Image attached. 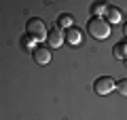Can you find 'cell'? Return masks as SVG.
I'll list each match as a JSON object with an SVG mask.
<instances>
[{
    "mask_svg": "<svg viewBox=\"0 0 127 120\" xmlns=\"http://www.w3.org/2000/svg\"><path fill=\"white\" fill-rule=\"evenodd\" d=\"M87 32L95 40H106L110 36V23L104 17H91L89 23H87Z\"/></svg>",
    "mask_w": 127,
    "mask_h": 120,
    "instance_id": "6da1fadb",
    "label": "cell"
},
{
    "mask_svg": "<svg viewBox=\"0 0 127 120\" xmlns=\"http://www.w3.org/2000/svg\"><path fill=\"white\" fill-rule=\"evenodd\" d=\"M26 30H28V36H32V38H34V40H38V42H40L42 38H47V36H49L45 21H42V19H38V17H32V19H28V23H26Z\"/></svg>",
    "mask_w": 127,
    "mask_h": 120,
    "instance_id": "7a4b0ae2",
    "label": "cell"
},
{
    "mask_svg": "<svg viewBox=\"0 0 127 120\" xmlns=\"http://www.w3.org/2000/svg\"><path fill=\"white\" fill-rule=\"evenodd\" d=\"M112 89H117V84H114V80L110 78V76H100V78L93 82V91L97 95H108Z\"/></svg>",
    "mask_w": 127,
    "mask_h": 120,
    "instance_id": "3957f363",
    "label": "cell"
},
{
    "mask_svg": "<svg viewBox=\"0 0 127 120\" xmlns=\"http://www.w3.org/2000/svg\"><path fill=\"white\" fill-rule=\"evenodd\" d=\"M32 57H34V61H36L38 65H47V63L51 61V51L47 49V46H36V49L32 51Z\"/></svg>",
    "mask_w": 127,
    "mask_h": 120,
    "instance_id": "277c9868",
    "label": "cell"
},
{
    "mask_svg": "<svg viewBox=\"0 0 127 120\" xmlns=\"http://www.w3.org/2000/svg\"><path fill=\"white\" fill-rule=\"evenodd\" d=\"M66 40V36H64L62 27H53V30H49V36H47V42H49V46H62V42Z\"/></svg>",
    "mask_w": 127,
    "mask_h": 120,
    "instance_id": "5b68a950",
    "label": "cell"
},
{
    "mask_svg": "<svg viewBox=\"0 0 127 120\" xmlns=\"http://www.w3.org/2000/svg\"><path fill=\"white\" fill-rule=\"evenodd\" d=\"M66 40H68V44L78 46V44L83 42V34H81V30H76V27H70V30H66Z\"/></svg>",
    "mask_w": 127,
    "mask_h": 120,
    "instance_id": "8992f818",
    "label": "cell"
},
{
    "mask_svg": "<svg viewBox=\"0 0 127 120\" xmlns=\"http://www.w3.org/2000/svg\"><path fill=\"white\" fill-rule=\"evenodd\" d=\"M112 55H114L117 59H127V40H121V42L114 44Z\"/></svg>",
    "mask_w": 127,
    "mask_h": 120,
    "instance_id": "52a82bcc",
    "label": "cell"
},
{
    "mask_svg": "<svg viewBox=\"0 0 127 120\" xmlns=\"http://www.w3.org/2000/svg\"><path fill=\"white\" fill-rule=\"evenodd\" d=\"M57 25L64 27V30H70V27H74V19H72V15L62 13V15H59V19H57Z\"/></svg>",
    "mask_w": 127,
    "mask_h": 120,
    "instance_id": "ba28073f",
    "label": "cell"
},
{
    "mask_svg": "<svg viewBox=\"0 0 127 120\" xmlns=\"http://www.w3.org/2000/svg\"><path fill=\"white\" fill-rule=\"evenodd\" d=\"M106 17H108V23H119V21L123 19V15H121V11H119L117 6H108Z\"/></svg>",
    "mask_w": 127,
    "mask_h": 120,
    "instance_id": "9c48e42d",
    "label": "cell"
},
{
    "mask_svg": "<svg viewBox=\"0 0 127 120\" xmlns=\"http://www.w3.org/2000/svg\"><path fill=\"white\" fill-rule=\"evenodd\" d=\"M91 13H93L95 17H102L104 13H108V6H106V4H102V2H95V4L91 6Z\"/></svg>",
    "mask_w": 127,
    "mask_h": 120,
    "instance_id": "30bf717a",
    "label": "cell"
},
{
    "mask_svg": "<svg viewBox=\"0 0 127 120\" xmlns=\"http://www.w3.org/2000/svg\"><path fill=\"white\" fill-rule=\"evenodd\" d=\"M34 42H36V40L32 38V36H26V38H21V44L26 46V49H32V51H34V49H36V44H34Z\"/></svg>",
    "mask_w": 127,
    "mask_h": 120,
    "instance_id": "8fae6325",
    "label": "cell"
},
{
    "mask_svg": "<svg viewBox=\"0 0 127 120\" xmlns=\"http://www.w3.org/2000/svg\"><path fill=\"white\" fill-rule=\"evenodd\" d=\"M117 91L123 95V97H127V80H121V82H119V84H117Z\"/></svg>",
    "mask_w": 127,
    "mask_h": 120,
    "instance_id": "7c38bea8",
    "label": "cell"
},
{
    "mask_svg": "<svg viewBox=\"0 0 127 120\" xmlns=\"http://www.w3.org/2000/svg\"><path fill=\"white\" fill-rule=\"evenodd\" d=\"M123 32H125V36H127V23H125V27H123Z\"/></svg>",
    "mask_w": 127,
    "mask_h": 120,
    "instance_id": "4fadbf2b",
    "label": "cell"
}]
</instances>
